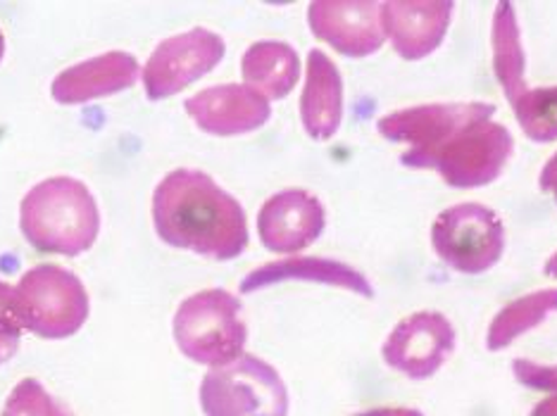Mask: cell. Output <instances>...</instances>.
I'll use <instances>...</instances> for the list:
<instances>
[{
    "label": "cell",
    "instance_id": "cell-1",
    "mask_svg": "<svg viewBox=\"0 0 557 416\" xmlns=\"http://www.w3.org/2000/svg\"><path fill=\"white\" fill-rule=\"evenodd\" d=\"M156 224L170 245L232 260L248 245L246 214L210 176L174 172L156 196Z\"/></svg>",
    "mask_w": 557,
    "mask_h": 416
},
{
    "label": "cell",
    "instance_id": "cell-2",
    "mask_svg": "<svg viewBox=\"0 0 557 416\" xmlns=\"http://www.w3.org/2000/svg\"><path fill=\"white\" fill-rule=\"evenodd\" d=\"M512 150V134L503 124L484 119L450 134L424 153L408 150L400 162L412 169H434L453 188H481L498 179Z\"/></svg>",
    "mask_w": 557,
    "mask_h": 416
},
{
    "label": "cell",
    "instance_id": "cell-3",
    "mask_svg": "<svg viewBox=\"0 0 557 416\" xmlns=\"http://www.w3.org/2000/svg\"><path fill=\"white\" fill-rule=\"evenodd\" d=\"M436 255L460 274L488 272L503 255L505 226L496 212L479 203L441 212L432 226Z\"/></svg>",
    "mask_w": 557,
    "mask_h": 416
},
{
    "label": "cell",
    "instance_id": "cell-4",
    "mask_svg": "<svg viewBox=\"0 0 557 416\" xmlns=\"http://www.w3.org/2000/svg\"><path fill=\"white\" fill-rule=\"evenodd\" d=\"M202 402L210 416H286V390L278 376L256 357L208 376Z\"/></svg>",
    "mask_w": 557,
    "mask_h": 416
},
{
    "label": "cell",
    "instance_id": "cell-5",
    "mask_svg": "<svg viewBox=\"0 0 557 416\" xmlns=\"http://www.w3.org/2000/svg\"><path fill=\"white\" fill-rule=\"evenodd\" d=\"M455 350V329L438 312H414L403 319L382 348L388 367L414 381L432 378Z\"/></svg>",
    "mask_w": 557,
    "mask_h": 416
},
{
    "label": "cell",
    "instance_id": "cell-6",
    "mask_svg": "<svg viewBox=\"0 0 557 416\" xmlns=\"http://www.w3.org/2000/svg\"><path fill=\"white\" fill-rule=\"evenodd\" d=\"M184 348L200 362H226L244 345L246 329L232 295L210 291L194 298L182 312Z\"/></svg>",
    "mask_w": 557,
    "mask_h": 416
},
{
    "label": "cell",
    "instance_id": "cell-7",
    "mask_svg": "<svg viewBox=\"0 0 557 416\" xmlns=\"http://www.w3.org/2000/svg\"><path fill=\"white\" fill-rule=\"evenodd\" d=\"M496 105L491 103H432L398 110L376 124L386 141L410 146L412 153L436 148L441 141L465 126L491 119Z\"/></svg>",
    "mask_w": 557,
    "mask_h": 416
},
{
    "label": "cell",
    "instance_id": "cell-8",
    "mask_svg": "<svg viewBox=\"0 0 557 416\" xmlns=\"http://www.w3.org/2000/svg\"><path fill=\"white\" fill-rule=\"evenodd\" d=\"M310 27L318 39L350 58L376 53L386 41L382 3H312Z\"/></svg>",
    "mask_w": 557,
    "mask_h": 416
},
{
    "label": "cell",
    "instance_id": "cell-9",
    "mask_svg": "<svg viewBox=\"0 0 557 416\" xmlns=\"http://www.w3.org/2000/svg\"><path fill=\"white\" fill-rule=\"evenodd\" d=\"M224 55V43L218 34L196 29L180 39L164 41L148 65L146 84L148 96L162 98L182 86L196 81L208 70H212Z\"/></svg>",
    "mask_w": 557,
    "mask_h": 416
},
{
    "label": "cell",
    "instance_id": "cell-10",
    "mask_svg": "<svg viewBox=\"0 0 557 416\" xmlns=\"http://www.w3.org/2000/svg\"><path fill=\"white\" fill-rule=\"evenodd\" d=\"M453 3L434 0H388L382 3V22L386 39L405 60L432 55L448 31Z\"/></svg>",
    "mask_w": 557,
    "mask_h": 416
},
{
    "label": "cell",
    "instance_id": "cell-11",
    "mask_svg": "<svg viewBox=\"0 0 557 416\" xmlns=\"http://www.w3.org/2000/svg\"><path fill=\"white\" fill-rule=\"evenodd\" d=\"M262 243L274 252H296L324 229V207L306 191H284L264 203L260 217Z\"/></svg>",
    "mask_w": 557,
    "mask_h": 416
},
{
    "label": "cell",
    "instance_id": "cell-12",
    "mask_svg": "<svg viewBox=\"0 0 557 416\" xmlns=\"http://www.w3.org/2000/svg\"><path fill=\"white\" fill-rule=\"evenodd\" d=\"M186 110L200 124V129L218 136L246 134L270 119L268 98L236 84L208 88L188 100Z\"/></svg>",
    "mask_w": 557,
    "mask_h": 416
},
{
    "label": "cell",
    "instance_id": "cell-13",
    "mask_svg": "<svg viewBox=\"0 0 557 416\" xmlns=\"http://www.w3.org/2000/svg\"><path fill=\"white\" fill-rule=\"evenodd\" d=\"M302 124L312 138H332L344 115V84L336 65L322 50H312L308 58V81L300 100Z\"/></svg>",
    "mask_w": 557,
    "mask_h": 416
},
{
    "label": "cell",
    "instance_id": "cell-14",
    "mask_svg": "<svg viewBox=\"0 0 557 416\" xmlns=\"http://www.w3.org/2000/svg\"><path fill=\"white\" fill-rule=\"evenodd\" d=\"M286 279L338 286L364 298L374 295L370 281H367L360 272L350 269L348 264L332 262V260H288V262L268 264V267L252 272L244 281V286H240V291L250 293V291H258L262 286H272L276 281H286Z\"/></svg>",
    "mask_w": 557,
    "mask_h": 416
},
{
    "label": "cell",
    "instance_id": "cell-15",
    "mask_svg": "<svg viewBox=\"0 0 557 416\" xmlns=\"http://www.w3.org/2000/svg\"><path fill=\"white\" fill-rule=\"evenodd\" d=\"M300 62L286 43H256L244 58V79L262 98H284L298 81Z\"/></svg>",
    "mask_w": 557,
    "mask_h": 416
},
{
    "label": "cell",
    "instance_id": "cell-16",
    "mask_svg": "<svg viewBox=\"0 0 557 416\" xmlns=\"http://www.w3.org/2000/svg\"><path fill=\"white\" fill-rule=\"evenodd\" d=\"M493 70L508 103L529 88L524 81V50L512 3H500L493 17Z\"/></svg>",
    "mask_w": 557,
    "mask_h": 416
},
{
    "label": "cell",
    "instance_id": "cell-17",
    "mask_svg": "<svg viewBox=\"0 0 557 416\" xmlns=\"http://www.w3.org/2000/svg\"><path fill=\"white\" fill-rule=\"evenodd\" d=\"M553 312H557V288H546V291L512 300L508 307H503L493 317L486 336V348L491 352L505 350L512 345L515 338L546 322Z\"/></svg>",
    "mask_w": 557,
    "mask_h": 416
},
{
    "label": "cell",
    "instance_id": "cell-18",
    "mask_svg": "<svg viewBox=\"0 0 557 416\" xmlns=\"http://www.w3.org/2000/svg\"><path fill=\"white\" fill-rule=\"evenodd\" d=\"M515 117L522 131L536 143L557 141V86L527 88L512 100Z\"/></svg>",
    "mask_w": 557,
    "mask_h": 416
},
{
    "label": "cell",
    "instance_id": "cell-19",
    "mask_svg": "<svg viewBox=\"0 0 557 416\" xmlns=\"http://www.w3.org/2000/svg\"><path fill=\"white\" fill-rule=\"evenodd\" d=\"M512 371L519 383L536 390H548V398H543L539 405L531 409V416H557V364L546 367V364H536L529 360H517L512 364Z\"/></svg>",
    "mask_w": 557,
    "mask_h": 416
},
{
    "label": "cell",
    "instance_id": "cell-20",
    "mask_svg": "<svg viewBox=\"0 0 557 416\" xmlns=\"http://www.w3.org/2000/svg\"><path fill=\"white\" fill-rule=\"evenodd\" d=\"M539 186L543 193H553L555 203H557V153L546 162V167H543Z\"/></svg>",
    "mask_w": 557,
    "mask_h": 416
},
{
    "label": "cell",
    "instance_id": "cell-21",
    "mask_svg": "<svg viewBox=\"0 0 557 416\" xmlns=\"http://www.w3.org/2000/svg\"><path fill=\"white\" fill-rule=\"evenodd\" d=\"M358 416H424L420 409H410V407H386V409H372Z\"/></svg>",
    "mask_w": 557,
    "mask_h": 416
},
{
    "label": "cell",
    "instance_id": "cell-22",
    "mask_svg": "<svg viewBox=\"0 0 557 416\" xmlns=\"http://www.w3.org/2000/svg\"><path fill=\"white\" fill-rule=\"evenodd\" d=\"M546 274L550 276V279H557V252L546 262Z\"/></svg>",
    "mask_w": 557,
    "mask_h": 416
},
{
    "label": "cell",
    "instance_id": "cell-23",
    "mask_svg": "<svg viewBox=\"0 0 557 416\" xmlns=\"http://www.w3.org/2000/svg\"><path fill=\"white\" fill-rule=\"evenodd\" d=\"M0 58H3V36H0Z\"/></svg>",
    "mask_w": 557,
    "mask_h": 416
}]
</instances>
